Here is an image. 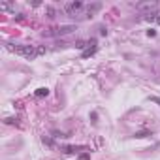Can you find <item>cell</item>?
Masks as SVG:
<instances>
[{"label":"cell","mask_w":160,"mask_h":160,"mask_svg":"<svg viewBox=\"0 0 160 160\" xmlns=\"http://www.w3.org/2000/svg\"><path fill=\"white\" fill-rule=\"evenodd\" d=\"M6 49L12 51V53H15V55H19V57H23V58H28V60H32V58H36V57L40 55V47H36V45H15V43H6Z\"/></svg>","instance_id":"6da1fadb"},{"label":"cell","mask_w":160,"mask_h":160,"mask_svg":"<svg viewBox=\"0 0 160 160\" xmlns=\"http://www.w3.org/2000/svg\"><path fill=\"white\" fill-rule=\"evenodd\" d=\"M64 12L70 15V17H75V15H81L85 12V4L79 2V0H73V2H66L64 4Z\"/></svg>","instance_id":"7a4b0ae2"},{"label":"cell","mask_w":160,"mask_h":160,"mask_svg":"<svg viewBox=\"0 0 160 160\" xmlns=\"http://www.w3.org/2000/svg\"><path fill=\"white\" fill-rule=\"evenodd\" d=\"M75 30L73 25H62V27H57V28H51V30H43V36L51 38V36H66V34H72Z\"/></svg>","instance_id":"3957f363"},{"label":"cell","mask_w":160,"mask_h":160,"mask_svg":"<svg viewBox=\"0 0 160 160\" xmlns=\"http://www.w3.org/2000/svg\"><path fill=\"white\" fill-rule=\"evenodd\" d=\"M156 8H158V4L154 2V0H147V2H139V4H136V10H138V12H145L147 15H149V13H154Z\"/></svg>","instance_id":"277c9868"},{"label":"cell","mask_w":160,"mask_h":160,"mask_svg":"<svg viewBox=\"0 0 160 160\" xmlns=\"http://www.w3.org/2000/svg\"><path fill=\"white\" fill-rule=\"evenodd\" d=\"M100 10H102V4H100V2H94V4L85 6V12H83V13H85V17H92V15H94L96 12H100Z\"/></svg>","instance_id":"5b68a950"},{"label":"cell","mask_w":160,"mask_h":160,"mask_svg":"<svg viewBox=\"0 0 160 160\" xmlns=\"http://www.w3.org/2000/svg\"><path fill=\"white\" fill-rule=\"evenodd\" d=\"M38 98H43V96H49V89L47 87H42V89H38L36 92H34Z\"/></svg>","instance_id":"8992f818"},{"label":"cell","mask_w":160,"mask_h":160,"mask_svg":"<svg viewBox=\"0 0 160 160\" xmlns=\"http://www.w3.org/2000/svg\"><path fill=\"white\" fill-rule=\"evenodd\" d=\"M94 53H96V47H89V49H85V51L81 53V57H83V58H87V57H92Z\"/></svg>","instance_id":"52a82bcc"},{"label":"cell","mask_w":160,"mask_h":160,"mask_svg":"<svg viewBox=\"0 0 160 160\" xmlns=\"http://www.w3.org/2000/svg\"><path fill=\"white\" fill-rule=\"evenodd\" d=\"M147 136H152V132L151 130H141V132H136L134 134V138H147Z\"/></svg>","instance_id":"ba28073f"},{"label":"cell","mask_w":160,"mask_h":160,"mask_svg":"<svg viewBox=\"0 0 160 160\" xmlns=\"http://www.w3.org/2000/svg\"><path fill=\"white\" fill-rule=\"evenodd\" d=\"M0 10H6V12H15V6H12V4H0Z\"/></svg>","instance_id":"9c48e42d"},{"label":"cell","mask_w":160,"mask_h":160,"mask_svg":"<svg viewBox=\"0 0 160 160\" xmlns=\"http://www.w3.org/2000/svg\"><path fill=\"white\" fill-rule=\"evenodd\" d=\"M45 12H47V17H51V19L55 17V10H53L51 6H47V8H45Z\"/></svg>","instance_id":"30bf717a"},{"label":"cell","mask_w":160,"mask_h":160,"mask_svg":"<svg viewBox=\"0 0 160 160\" xmlns=\"http://www.w3.org/2000/svg\"><path fill=\"white\" fill-rule=\"evenodd\" d=\"M15 121H17L15 117H6V119H4V122H6V124H13Z\"/></svg>","instance_id":"8fae6325"},{"label":"cell","mask_w":160,"mask_h":160,"mask_svg":"<svg viewBox=\"0 0 160 160\" xmlns=\"http://www.w3.org/2000/svg\"><path fill=\"white\" fill-rule=\"evenodd\" d=\"M149 100H151L152 104H158V106H160V96H149Z\"/></svg>","instance_id":"7c38bea8"},{"label":"cell","mask_w":160,"mask_h":160,"mask_svg":"<svg viewBox=\"0 0 160 160\" xmlns=\"http://www.w3.org/2000/svg\"><path fill=\"white\" fill-rule=\"evenodd\" d=\"M91 158V154L89 152H83V154H79V160H89Z\"/></svg>","instance_id":"4fadbf2b"},{"label":"cell","mask_w":160,"mask_h":160,"mask_svg":"<svg viewBox=\"0 0 160 160\" xmlns=\"http://www.w3.org/2000/svg\"><path fill=\"white\" fill-rule=\"evenodd\" d=\"M147 36H156V30H154V28H149V30H147Z\"/></svg>","instance_id":"5bb4252c"},{"label":"cell","mask_w":160,"mask_h":160,"mask_svg":"<svg viewBox=\"0 0 160 160\" xmlns=\"http://www.w3.org/2000/svg\"><path fill=\"white\" fill-rule=\"evenodd\" d=\"M100 34L106 36V34H108V28H106V27H100Z\"/></svg>","instance_id":"9a60e30c"},{"label":"cell","mask_w":160,"mask_h":160,"mask_svg":"<svg viewBox=\"0 0 160 160\" xmlns=\"http://www.w3.org/2000/svg\"><path fill=\"white\" fill-rule=\"evenodd\" d=\"M154 21H156V23H160V12H158V13H154Z\"/></svg>","instance_id":"2e32d148"}]
</instances>
